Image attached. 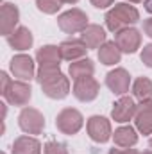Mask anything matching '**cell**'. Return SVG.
Returning a JSON list of instances; mask_svg holds the SVG:
<instances>
[{"instance_id":"obj_2","label":"cell","mask_w":152,"mask_h":154,"mask_svg":"<svg viewBox=\"0 0 152 154\" xmlns=\"http://www.w3.org/2000/svg\"><path fill=\"white\" fill-rule=\"evenodd\" d=\"M138 18H140V14H138V11L132 5L118 4V5H114L113 9L106 14V23H108V27L113 32H118V31L125 29L127 25L136 23Z\"/></svg>"},{"instance_id":"obj_21","label":"cell","mask_w":152,"mask_h":154,"mask_svg":"<svg viewBox=\"0 0 152 154\" xmlns=\"http://www.w3.org/2000/svg\"><path fill=\"white\" fill-rule=\"evenodd\" d=\"M9 43L11 45H14L16 48H20V50H23V48H29L31 47V43H32V36H31V32L27 31V29H18L16 32H14V38H9Z\"/></svg>"},{"instance_id":"obj_32","label":"cell","mask_w":152,"mask_h":154,"mask_svg":"<svg viewBox=\"0 0 152 154\" xmlns=\"http://www.w3.org/2000/svg\"><path fill=\"white\" fill-rule=\"evenodd\" d=\"M149 143H150V147H152V138H150V142H149Z\"/></svg>"},{"instance_id":"obj_28","label":"cell","mask_w":152,"mask_h":154,"mask_svg":"<svg viewBox=\"0 0 152 154\" xmlns=\"http://www.w3.org/2000/svg\"><path fill=\"white\" fill-rule=\"evenodd\" d=\"M145 32L152 38V18H149V20L145 22Z\"/></svg>"},{"instance_id":"obj_7","label":"cell","mask_w":152,"mask_h":154,"mask_svg":"<svg viewBox=\"0 0 152 154\" xmlns=\"http://www.w3.org/2000/svg\"><path fill=\"white\" fill-rule=\"evenodd\" d=\"M140 41H141V38L136 29H122L116 32V38H114V43L118 45V48L123 52H129V54L140 47Z\"/></svg>"},{"instance_id":"obj_6","label":"cell","mask_w":152,"mask_h":154,"mask_svg":"<svg viewBox=\"0 0 152 154\" xmlns=\"http://www.w3.org/2000/svg\"><path fill=\"white\" fill-rule=\"evenodd\" d=\"M88 133L95 142H108L111 136V125L104 116H91L88 120Z\"/></svg>"},{"instance_id":"obj_13","label":"cell","mask_w":152,"mask_h":154,"mask_svg":"<svg viewBox=\"0 0 152 154\" xmlns=\"http://www.w3.org/2000/svg\"><path fill=\"white\" fill-rule=\"evenodd\" d=\"M59 50H61V57H65V59H72V61H74V59L82 57V56L86 54L88 47L84 45V41L72 39V41H65V43H61Z\"/></svg>"},{"instance_id":"obj_18","label":"cell","mask_w":152,"mask_h":154,"mask_svg":"<svg viewBox=\"0 0 152 154\" xmlns=\"http://www.w3.org/2000/svg\"><path fill=\"white\" fill-rule=\"evenodd\" d=\"M93 74V63L90 59H82L70 65V75L74 79H82V77H90Z\"/></svg>"},{"instance_id":"obj_9","label":"cell","mask_w":152,"mask_h":154,"mask_svg":"<svg viewBox=\"0 0 152 154\" xmlns=\"http://www.w3.org/2000/svg\"><path fill=\"white\" fill-rule=\"evenodd\" d=\"M106 82H108V86L113 90V93L122 95V93H125V91L129 90L131 79H129V74H127L123 68H116V70H113V72L108 74Z\"/></svg>"},{"instance_id":"obj_22","label":"cell","mask_w":152,"mask_h":154,"mask_svg":"<svg viewBox=\"0 0 152 154\" xmlns=\"http://www.w3.org/2000/svg\"><path fill=\"white\" fill-rule=\"evenodd\" d=\"M11 102H16V104H23L31 99V88L22 84V82H14V95H7Z\"/></svg>"},{"instance_id":"obj_30","label":"cell","mask_w":152,"mask_h":154,"mask_svg":"<svg viewBox=\"0 0 152 154\" xmlns=\"http://www.w3.org/2000/svg\"><path fill=\"white\" fill-rule=\"evenodd\" d=\"M61 2H77V0H61Z\"/></svg>"},{"instance_id":"obj_10","label":"cell","mask_w":152,"mask_h":154,"mask_svg":"<svg viewBox=\"0 0 152 154\" xmlns=\"http://www.w3.org/2000/svg\"><path fill=\"white\" fill-rule=\"evenodd\" d=\"M136 115V104L131 97H122L113 108V118L116 122H127Z\"/></svg>"},{"instance_id":"obj_8","label":"cell","mask_w":152,"mask_h":154,"mask_svg":"<svg viewBox=\"0 0 152 154\" xmlns=\"http://www.w3.org/2000/svg\"><path fill=\"white\" fill-rule=\"evenodd\" d=\"M136 125L143 134L152 133V100H141L140 108H136Z\"/></svg>"},{"instance_id":"obj_29","label":"cell","mask_w":152,"mask_h":154,"mask_svg":"<svg viewBox=\"0 0 152 154\" xmlns=\"http://www.w3.org/2000/svg\"><path fill=\"white\" fill-rule=\"evenodd\" d=\"M145 9L149 13H152V0H145Z\"/></svg>"},{"instance_id":"obj_26","label":"cell","mask_w":152,"mask_h":154,"mask_svg":"<svg viewBox=\"0 0 152 154\" xmlns=\"http://www.w3.org/2000/svg\"><path fill=\"white\" fill-rule=\"evenodd\" d=\"M114 0H91V4L95 5V7H108V5H111Z\"/></svg>"},{"instance_id":"obj_27","label":"cell","mask_w":152,"mask_h":154,"mask_svg":"<svg viewBox=\"0 0 152 154\" xmlns=\"http://www.w3.org/2000/svg\"><path fill=\"white\" fill-rule=\"evenodd\" d=\"M109 154H140L138 151H134V149H125V151H120V149H113Z\"/></svg>"},{"instance_id":"obj_31","label":"cell","mask_w":152,"mask_h":154,"mask_svg":"<svg viewBox=\"0 0 152 154\" xmlns=\"http://www.w3.org/2000/svg\"><path fill=\"white\" fill-rule=\"evenodd\" d=\"M143 154H152V151H147V152H143Z\"/></svg>"},{"instance_id":"obj_5","label":"cell","mask_w":152,"mask_h":154,"mask_svg":"<svg viewBox=\"0 0 152 154\" xmlns=\"http://www.w3.org/2000/svg\"><path fill=\"white\" fill-rule=\"evenodd\" d=\"M81 125H82V116L75 109H65L57 116V127L66 134L77 133L81 129Z\"/></svg>"},{"instance_id":"obj_15","label":"cell","mask_w":152,"mask_h":154,"mask_svg":"<svg viewBox=\"0 0 152 154\" xmlns=\"http://www.w3.org/2000/svg\"><path fill=\"white\" fill-rule=\"evenodd\" d=\"M99 57L104 65H114L120 61V48L114 41H108L100 47L99 50Z\"/></svg>"},{"instance_id":"obj_23","label":"cell","mask_w":152,"mask_h":154,"mask_svg":"<svg viewBox=\"0 0 152 154\" xmlns=\"http://www.w3.org/2000/svg\"><path fill=\"white\" fill-rule=\"evenodd\" d=\"M38 7L45 13H56L61 7V0H38Z\"/></svg>"},{"instance_id":"obj_1","label":"cell","mask_w":152,"mask_h":154,"mask_svg":"<svg viewBox=\"0 0 152 154\" xmlns=\"http://www.w3.org/2000/svg\"><path fill=\"white\" fill-rule=\"evenodd\" d=\"M38 79L48 97L63 99L68 93V81L59 72V68H41Z\"/></svg>"},{"instance_id":"obj_12","label":"cell","mask_w":152,"mask_h":154,"mask_svg":"<svg viewBox=\"0 0 152 154\" xmlns=\"http://www.w3.org/2000/svg\"><path fill=\"white\" fill-rule=\"evenodd\" d=\"M59 57H61V50L57 47H43L38 52V61L41 68H57L59 65Z\"/></svg>"},{"instance_id":"obj_3","label":"cell","mask_w":152,"mask_h":154,"mask_svg":"<svg viewBox=\"0 0 152 154\" xmlns=\"http://www.w3.org/2000/svg\"><path fill=\"white\" fill-rule=\"evenodd\" d=\"M57 23H59V27H61L65 32H77V31L86 29L88 18H86V14H84L82 11L72 9V11L61 14L59 20H57Z\"/></svg>"},{"instance_id":"obj_11","label":"cell","mask_w":152,"mask_h":154,"mask_svg":"<svg viewBox=\"0 0 152 154\" xmlns=\"http://www.w3.org/2000/svg\"><path fill=\"white\" fill-rule=\"evenodd\" d=\"M20 125L23 131L29 133H39L43 129V116L34 109H25L20 115Z\"/></svg>"},{"instance_id":"obj_19","label":"cell","mask_w":152,"mask_h":154,"mask_svg":"<svg viewBox=\"0 0 152 154\" xmlns=\"http://www.w3.org/2000/svg\"><path fill=\"white\" fill-rule=\"evenodd\" d=\"M132 91H134V95H136L138 99L149 100V99L152 97V82L147 79V77H140V79L134 82Z\"/></svg>"},{"instance_id":"obj_17","label":"cell","mask_w":152,"mask_h":154,"mask_svg":"<svg viewBox=\"0 0 152 154\" xmlns=\"http://www.w3.org/2000/svg\"><path fill=\"white\" fill-rule=\"evenodd\" d=\"M13 72L22 79H31L32 77V61L27 56H18L13 59Z\"/></svg>"},{"instance_id":"obj_14","label":"cell","mask_w":152,"mask_h":154,"mask_svg":"<svg viewBox=\"0 0 152 154\" xmlns=\"http://www.w3.org/2000/svg\"><path fill=\"white\" fill-rule=\"evenodd\" d=\"M104 38H106V32H104V29L99 27V25H90V27H86V29L82 31V41H84V45H86L88 48L99 47V45L104 41Z\"/></svg>"},{"instance_id":"obj_16","label":"cell","mask_w":152,"mask_h":154,"mask_svg":"<svg viewBox=\"0 0 152 154\" xmlns=\"http://www.w3.org/2000/svg\"><path fill=\"white\" fill-rule=\"evenodd\" d=\"M138 142V136H136V131L129 125V127H120L114 131V143L120 145V147H131Z\"/></svg>"},{"instance_id":"obj_24","label":"cell","mask_w":152,"mask_h":154,"mask_svg":"<svg viewBox=\"0 0 152 154\" xmlns=\"http://www.w3.org/2000/svg\"><path fill=\"white\" fill-rule=\"evenodd\" d=\"M45 154H66V145L59 142H48L45 147Z\"/></svg>"},{"instance_id":"obj_4","label":"cell","mask_w":152,"mask_h":154,"mask_svg":"<svg viewBox=\"0 0 152 154\" xmlns=\"http://www.w3.org/2000/svg\"><path fill=\"white\" fill-rule=\"evenodd\" d=\"M99 93V82L91 77H82V79H77L75 86H74V95H75L79 100L82 102H88V100H93Z\"/></svg>"},{"instance_id":"obj_33","label":"cell","mask_w":152,"mask_h":154,"mask_svg":"<svg viewBox=\"0 0 152 154\" xmlns=\"http://www.w3.org/2000/svg\"><path fill=\"white\" fill-rule=\"evenodd\" d=\"M131 2H140V0H131Z\"/></svg>"},{"instance_id":"obj_20","label":"cell","mask_w":152,"mask_h":154,"mask_svg":"<svg viewBox=\"0 0 152 154\" xmlns=\"http://www.w3.org/2000/svg\"><path fill=\"white\" fill-rule=\"evenodd\" d=\"M14 154H39V143L32 138H20L14 145Z\"/></svg>"},{"instance_id":"obj_25","label":"cell","mask_w":152,"mask_h":154,"mask_svg":"<svg viewBox=\"0 0 152 154\" xmlns=\"http://www.w3.org/2000/svg\"><path fill=\"white\" fill-rule=\"evenodd\" d=\"M141 61L147 65V66H152V45H147L141 52Z\"/></svg>"}]
</instances>
